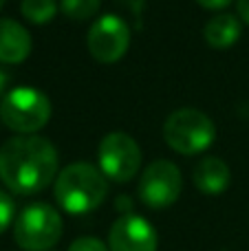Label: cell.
I'll use <instances>...</instances> for the list:
<instances>
[{"label": "cell", "instance_id": "3", "mask_svg": "<svg viewBox=\"0 0 249 251\" xmlns=\"http://www.w3.org/2000/svg\"><path fill=\"white\" fill-rule=\"evenodd\" d=\"M163 139L179 154L192 156L207 150L216 139L214 122L194 108L174 110L163 124Z\"/></svg>", "mask_w": 249, "mask_h": 251}, {"label": "cell", "instance_id": "11", "mask_svg": "<svg viewBox=\"0 0 249 251\" xmlns=\"http://www.w3.org/2000/svg\"><path fill=\"white\" fill-rule=\"evenodd\" d=\"M192 181L197 185V190H201L203 194L214 196L227 190L232 174H229V168L225 165V161L216 159V156H205L194 168Z\"/></svg>", "mask_w": 249, "mask_h": 251}, {"label": "cell", "instance_id": "7", "mask_svg": "<svg viewBox=\"0 0 249 251\" xmlns=\"http://www.w3.org/2000/svg\"><path fill=\"white\" fill-rule=\"evenodd\" d=\"M183 178L174 163L154 161L144 170L139 181V196L150 209H166L179 199Z\"/></svg>", "mask_w": 249, "mask_h": 251}, {"label": "cell", "instance_id": "13", "mask_svg": "<svg viewBox=\"0 0 249 251\" xmlns=\"http://www.w3.org/2000/svg\"><path fill=\"white\" fill-rule=\"evenodd\" d=\"M22 16L29 22H35V25H44L49 22L53 16H55V0H22L20 4Z\"/></svg>", "mask_w": 249, "mask_h": 251}, {"label": "cell", "instance_id": "14", "mask_svg": "<svg viewBox=\"0 0 249 251\" xmlns=\"http://www.w3.org/2000/svg\"><path fill=\"white\" fill-rule=\"evenodd\" d=\"M101 0H62V11L73 20H88L100 11Z\"/></svg>", "mask_w": 249, "mask_h": 251}, {"label": "cell", "instance_id": "5", "mask_svg": "<svg viewBox=\"0 0 249 251\" xmlns=\"http://www.w3.org/2000/svg\"><path fill=\"white\" fill-rule=\"evenodd\" d=\"M0 119L16 132H38L51 119V101L35 88H13L0 101Z\"/></svg>", "mask_w": 249, "mask_h": 251}, {"label": "cell", "instance_id": "12", "mask_svg": "<svg viewBox=\"0 0 249 251\" xmlns=\"http://www.w3.org/2000/svg\"><path fill=\"white\" fill-rule=\"evenodd\" d=\"M241 35V22L229 13H219L205 25V40L212 49H229Z\"/></svg>", "mask_w": 249, "mask_h": 251}, {"label": "cell", "instance_id": "2", "mask_svg": "<svg viewBox=\"0 0 249 251\" xmlns=\"http://www.w3.org/2000/svg\"><path fill=\"white\" fill-rule=\"evenodd\" d=\"M108 183L91 163H71L55 178V201L69 214H88L104 203Z\"/></svg>", "mask_w": 249, "mask_h": 251}, {"label": "cell", "instance_id": "1", "mask_svg": "<svg viewBox=\"0 0 249 251\" xmlns=\"http://www.w3.org/2000/svg\"><path fill=\"white\" fill-rule=\"evenodd\" d=\"M57 174V150L49 139L13 137L0 148V181L16 194H38Z\"/></svg>", "mask_w": 249, "mask_h": 251}, {"label": "cell", "instance_id": "19", "mask_svg": "<svg viewBox=\"0 0 249 251\" xmlns=\"http://www.w3.org/2000/svg\"><path fill=\"white\" fill-rule=\"evenodd\" d=\"M4 84H7V75H4V73H0V91H2V88H4Z\"/></svg>", "mask_w": 249, "mask_h": 251}, {"label": "cell", "instance_id": "17", "mask_svg": "<svg viewBox=\"0 0 249 251\" xmlns=\"http://www.w3.org/2000/svg\"><path fill=\"white\" fill-rule=\"evenodd\" d=\"M197 2L205 9H223V7H227L232 0H197Z\"/></svg>", "mask_w": 249, "mask_h": 251}, {"label": "cell", "instance_id": "6", "mask_svg": "<svg viewBox=\"0 0 249 251\" xmlns=\"http://www.w3.org/2000/svg\"><path fill=\"white\" fill-rule=\"evenodd\" d=\"M141 148L126 132H110L100 143V168L110 181L126 183L139 172Z\"/></svg>", "mask_w": 249, "mask_h": 251}, {"label": "cell", "instance_id": "18", "mask_svg": "<svg viewBox=\"0 0 249 251\" xmlns=\"http://www.w3.org/2000/svg\"><path fill=\"white\" fill-rule=\"evenodd\" d=\"M238 13H241V18L249 25V0H238Z\"/></svg>", "mask_w": 249, "mask_h": 251}, {"label": "cell", "instance_id": "16", "mask_svg": "<svg viewBox=\"0 0 249 251\" xmlns=\"http://www.w3.org/2000/svg\"><path fill=\"white\" fill-rule=\"evenodd\" d=\"M69 251H110V249L95 236H82V238L71 243Z\"/></svg>", "mask_w": 249, "mask_h": 251}, {"label": "cell", "instance_id": "10", "mask_svg": "<svg viewBox=\"0 0 249 251\" xmlns=\"http://www.w3.org/2000/svg\"><path fill=\"white\" fill-rule=\"evenodd\" d=\"M31 53V35L11 18H0V62L18 64Z\"/></svg>", "mask_w": 249, "mask_h": 251}, {"label": "cell", "instance_id": "15", "mask_svg": "<svg viewBox=\"0 0 249 251\" xmlns=\"http://www.w3.org/2000/svg\"><path fill=\"white\" fill-rule=\"evenodd\" d=\"M13 216H16V203H13V199L7 192L0 190V234L11 225Z\"/></svg>", "mask_w": 249, "mask_h": 251}, {"label": "cell", "instance_id": "9", "mask_svg": "<svg viewBox=\"0 0 249 251\" xmlns=\"http://www.w3.org/2000/svg\"><path fill=\"white\" fill-rule=\"evenodd\" d=\"M159 238L146 218L126 214L113 223L108 234L110 251H157Z\"/></svg>", "mask_w": 249, "mask_h": 251}, {"label": "cell", "instance_id": "20", "mask_svg": "<svg viewBox=\"0 0 249 251\" xmlns=\"http://www.w3.org/2000/svg\"><path fill=\"white\" fill-rule=\"evenodd\" d=\"M4 2H7V0H0V9H2V4H4Z\"/></svg>", "mask_w": 249, "mask_h": 251}, {"label": "cell", "instance_id": "4", "mask_svg": "<svg viewBox=\"0 0 249 251\" xmlns=\"http://www.w3.org/2000/svg\"><path fill=\"white\" fill-rule=\"evenodd\" d=\"M62 216L47 203H33L20 212L13 225V238L25 251H49L62 238Z\"/></svg>", "mask_w": 249, "mask_h": 251}, {"label": "cell", "instance_id": "8", "mask_svg": "<svg viewBox=\"0 0 249 251\" xmlns=\"http://www.w3.org/2000/svg\"><path fill=\"white\" fill-rule=\"evenodd\" d=\"M86 44L88 53L97 62L113 64L128 51L130 31H128V25L119 16H101L88 31Z\"/></svg>", "mask_w": 249, "mask_h": 251}]
</instances>
